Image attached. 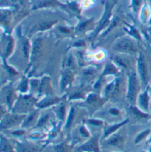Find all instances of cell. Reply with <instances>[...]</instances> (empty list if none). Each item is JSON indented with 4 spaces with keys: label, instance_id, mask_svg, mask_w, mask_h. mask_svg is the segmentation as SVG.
I'll use <instances>...</instances> for the list:
<instances>
[{
    "label": "cell",
    "instance_id": "6da1fadb",
    "mask_svg": "<svg viewBox=\"0 0 151 152\" xmlns=\"http://www.w3.org/2000/svg\"><path fill=\"white\" fill-rule=\"evenodd\" d=\"M82 152H101L99 145V136H94L77 148Z\"/></svg>",
    "mask_w": 151,
    "mask_h": 152
},
{
    "label": "cell",
    "instance_id": "7a4b0ae2",
    "mask_svg": "<svg viewBox=\"0 0 151 152\" xmlns=\"http://www.w3.org/2000/svg\"><path fill=\"white\" fill-rule=\"evenodd\" d=\"M114 49L122 52H129V53L130 52L131 53V52H136V46H135L134 43L127 38L122 39L117 42L116 44L115 45Z\"/></svg>",
    "mask_w": 151,
    "mask_h": 152
},
{
    "label": "cell",
    "instance_id": "3957f363",
    "mask_svg": "<svg viewBox=\"0 0 151 152\" xmlns=\"http://www.w3.org/2000/svg\"><path fill=\"white\" fill-rule=\"evenodd\" d=\"M138 91V83L135 74H130L129 77V86H128V96L130 102H133L135 96Z\"/></svg>",
    "mask_w": 151,
    "mask_h": 152
},
{
    "label": "cell",
    "instance_id": "277c9868",
    "mask_svg": "<svg viewBox=\"0 0 151 152\" xmlns=\"http://www.w3.org/2000/svg\"><path fill=\"white\" fill-rule=\"evenodd\" d=\"M107 145L114 148L122 149L124 143V138L123 136L120 134H115L110 137L106 142Z\"/></svg>",
    "mask_w": 151,
    "mask_h": 152
},
{
    "label": "cell",
    "instance_id": "5b68a950",
    "mask_svg": "<svg viewBox=\"0 0 151 152\" xmlns=\"http://www.w3.org/2000/svg\"><path fill=\"white\" fill-rule=\"evenodd\" d=\"M16 152H38V148L36 145L27 142L17 143L15 147Z\"/></svg>",
    "mask_w": 151,
    "mask_h": 152
},
{
    "label": "cell",
    "instance_id": "8992f818",
    "mask_svg": "<svg viewBox=\"0 0 151 152\" xmlns=\"http://www.w3.org/2000/svg\"><path fill=\"white\" fill-rule=\"evenodd\" d=\"M138 71H139L140 76H141V79L142 80L143 83L145 84L147 82V68H146L145 63L143 59V57H140L139 60H138Z\"/></svg>",
    "mask_w": 151,
    "mask_h": 152
},
{
    "label": "cell",
    "instance_id": "52a82bcc",
    "mask_svg": "<svg viewBox=\"0 0 151 152\" xmlns=\"http://www.w3.org/2000/svg\"><path fill=\"white\" fill-rule=\"evenodd\" d=\"M15 151L7 140L1 137V152H14Z\"/></svg>",
    "mask_w": 151,
    "mask_h": 152
},
{
    "label": "cell",
    "instance_id": "ba28073f",
    "mask_svg": "<svg viewBox=\"0 0 151 152\" xmlns=\"http://www.w3.org/2000/svg\"><path fill=\"white\" fill-rule=\"evenodd\" d=\"M41 40L38 39L36 40L34 43V47L32 49V60H35L36 58H38V56L41 54Z\"/></svg>",
    "mask_w": 151,
    "mask_h": 152
},
{
    "label": "cell",
    "instance_id": "9c48e42d",
    "mask_svg": "<svg viewBox=\"0 0 151 152\" xmlns=\"http://www.w3.org/2000/svg\"><path fill=\"white\" fill-rule=\"evenodd\" d=\"M54 150L55 152H71V148L67 144V142H61L54 146Z\"/></svg>",
    "mask_w": 151,
    "mask_h": 152
},
{
    "label": "cell",
    "instance_id": "30bf717a",
    "mask_svg": "<svg viewBox=\"0 0 151 152\" xmlns=\"http://www.w3.org/2000/svg\"><path fill=\"white\" fill-rule=\"evenodd\" d=\"M127 121H125L122 122V123L114 125V126H113L110 127V128L108 129L107 130L106 132H105V137H107V136H108V135H109V134H112V133H113V132H115L116 129H119V127L121 126H122L123 124H125Z\"/></svg>",
    "mask_w": 151,
    "mask_h": 152
},
{
    "label": "cell",
    "instance_id": "8fae6325",
    "mask_svg": "<svg viewBox=\"0 0 151 152\" xmlns=\"http://www.w3.org/2000/svg\"><path fill=\"white\" fill-rule=\"evenodd\" d=\"M71 74L70 72H66L65 74L63 77V80H62V88H63L64 87H66V85L68 83H69V82L71 80Z\"/></svg>",
    "mask_w": 151,
    "mask_h": 152
},
{
    "label": "cell",
    "instance_id": "7c38bea8",
    "mask_svg": "<svg viewBox=\"0 0 151 152\" xmlns=\"http://www.w3.org/2000/svg\"><path fill=\"white\" fill-rule=\"evenodd\" d=\"M140 104L142 105L144 109H147L148 106V96H147V93H144L140 97Z\"/></svg>",
    "mask_w": 151,
    "mask_h": 152
},
{
    "label": "cell",
    "instance_id": "4fadbf2b",
    "mask_svg": "<svg viewBox=\"0 0 151 152\" xmlns=\"http://www.w3.org/2000/svg\"><path fill=\"white\" fill-rule=\"evenodd\" d=\"M149 133H150V130H146V131L143 132L142 133H141L140 134H138V135L137 136V137L135 139V141H134L135 144H137L140 142V141L144 139V137H145L146 136L149 134Z\"/></svg>",
    "mask_w": 151,
    "mask_h": 152
},
{
    "label": "cell",
    "instance_id": "5bb4252c",
    "mask_svg": "<svg viewBox=\"0 0 151 152\" xmlns=\"http://www.w3.org/2000/svg\"><path fill=\"white\" fill-rule=\"evenodd\" d=\"M52 24H53V23L52 22L43 23V24H40V25L38 26V29H39V30H44V29H48V28L50 27Z\"/></svg>",
    "mask_w": 151,
    "mask_h": 152
},
{
    "label": "cell",
    "instance_id": "9a60e30c",
    "mask_svg": "<svg viewBox=\"0 0 151 152\" xmlns=\"http://www.w3.org/2000/svg\"><path fill=\"white\" fill-rule=\"evenodd\" d=\"M23 50H24V54H25L26 57H27L28 50H29V44H28L27 41H25L23 43Z\"/></svg>",
    "mask_w": 151,
    "mask_h": 152
},
{
    "label": "cell",
    "instance_id": "2e32d148",
    "mask_svg": "<svg viewBox=\"0 0 151 152\" xmlns=\"http://www.w3.org/2000/svg\"><path fill=\"white\" fill-rule=\"evenodd\" d=\"M80 134H81L82 135L85 137H88V136H89V133L87 132V130L85 129V128L80 129Z\"/></svg>",
    "mask_w": 151,
    "mask_h": 152
},
{
    "label": "cell",
    "instance_id": "e0dca14e",
    "mask_svg": "<svg viewBox=\"0 0 151 152\" xmlns=\"http://www.w3.org/2000/svg\"><path fill=\"white\" fill-rule=\"evenodd\" d=\"M117 59H118L117 61L119 62L121 65H122V66H127V60H123V59H122V58H117Z\"/></svg>",
    "mask_w": 151,
    "mask_h": 152
},
{
    "label": "cell",
    "instance_id": "ac0fdd59",
    "mask_svg": "<svg viewBox=\"0 0 151 152\" xmlns=\"http://www.w3.org/2000/svg\"><path fill=\"white\" fill-rule=\"evenodd\" d=\"M90 123L92 125H95V126H99L102 124V122L99 121H96V120H91L89 121Z\"/></svg>",
    "mask_w": 151,
    "mask_h": 152
},
{
    "label": "cell",
    "instance_id": "d6986e66",
    "mask_svg": "<svg viewBox=\"0 0 151 152\" xmlns=\"http://www.w3.org/2000/svg\"><path fill=\"white\" fill-rule=\"evenodd\" d=\"M110 113H111V114H113V115H118V114H119V110H116V109H114V108H113V109L110 110Z\"/></svg>",
    "mask_w": 151,
    "mask_h": 152
},
{
    "label": "cell",
    "instance_id": "ffe728a7",
    "mask_svg": "<svg viewBox=\"0 0 151 152\" xmlns=\"http://www.w3.org/2000/svg\"><path fill=\"white\" fill-rule=\"evenodd\" d=\"M13 134H15V135H17V136H20V135H22L23 134H24V132L23 131H18V132H14L13 133Z\"/></svg>",
    "mask_w": 151,
    "mask_h": 152
},
{
    "label": "cell",
    "instance_id": "44dd1931",
    "mask_svg": "<svg viewBox=\"0 0 151 152\" xmlns=\"http://www.w3.org/2000/svg\"><path fill=\"white\" fill-rule=\"evenodd\" d=\"M63 111H64V108L63 107H60V118H63Z\"/></svg>",
    "mask_w": 151,
    "mask_h": 152
},
{
    "label": "cell",
    "instance_id": "7402d4cb",
    "mask_svg": "<svg viewBox=\"0 0 151 152\" xmlns=\"http://www.w3.org/2000/svg\"><path fill=\"white\" fill-rule=\"evenodd\" d=\"M115 152H118V151H115Z\"/></svg>",
    "mask_w": 151,
    "mask_h": 152
}]
</instances>
